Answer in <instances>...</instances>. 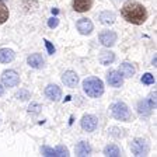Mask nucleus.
Returning <instances> with one entry per match:
<instances>
[{
    "label": "nucleus",
    "mask_w": 157,
    "mask_h": 157,
    "mask_svg": "<svg viewBox=\"0 0 157 157\" xmlns=\"http://www.w3.org/2000/svg\"><path fill=\"white\" fill-rule=\"evenodd\" d=\"M131 150L135 156L140 157V156H147L149 153V143L142 137H137L131 143Z\"/></svg>",
    "instance_id": "39448f33"
},
{
    "label": "nucleus",
    "mask_w": 157,
    "mask_h": 157,
    "mask_svg": "<svg viewBox=\"0 0 157 157\" xmlns=\"http://www.w3.org/2000/svg\"><path fill=\"white\" fill-rule=\"evenodd\" d=\"M62 82L67 87H76V84L78 83V76L75 72H72V70H67V72L63 73Z\"/></svg>",
    "instance_id": "ddd939ff"
},
{
    "label": "nucleus",
    "mask_w": 157,
    "mask_h": 157,
    "mask_svg": "<svg viewBox=\"0 0 157 157\" xmlns=\"http://www.w3.org/2000/svg\"><path fill=\"white\" fill-rule=\"evenodd\" d=\"M107 82L109 83V86L112 87H121L122 83H124V78H122V75L117 70H111V72L107 75Z\"/></svg>",
    "instance_id": "f8f14e48"
},
{
    "label": "nucleus",
    "mask_w": 157,
    "mask_h": 157,
    "mask_svg": "<svg viewBox=\"0 0 157 157\" xmlns=\"http://www.w3.org/2000/svg\"><path fill=\"white\" fill-rule=\"evenodd\" d=\"M98 60L101 62V65H109V63H112L115 60V55L111 51H102V52H100Z\"/></svg>",
    "instance_id": "6ab92c4d"
},
{
    "label": "nucleus",
    "mask_w": 157,
    "mask_h": 157,
    "mask_svg": "<svg viewBox=\"0 0 157 157\" xmlns=\"http://www.w3.org/2000/svg\"><path fill=\"white\" fill-rule=\"evenodd\" d=\"M4 94V88H3V86L0 84V95H3Z\"/></svg>",
    "instance_id": "cd10ccee"
},
{
    "label": "nucleus",
    "mask_w": 157,
    "mask_h": 157,
    "mask_svg": "<svg viewBox=\"0 0 157 157\" xmlns=\"http://www.w3.org/2000/svg\"><path fill=\"white\" fill-rule=\"evenodd\" d=\"M93 0H73V9L78 13H84L91 9Z\"/></svg>",
    "instance_id": "4468645a"
},
{
    "label": "nucleus",
    "mask_w": 157,
    "mask_h": 157,
    "mask_svg": "<svg viewBox=\"0 0 157 157\" xmlns=\"http://www.w3.org/2000/svg\"><path fill=\"white\" fill-rule=\"evenodd\" d=\"M142 83L143 84H153L154 83V76L150 73H146V75L142 76Z\"/></svg>",
    "instance_id": "b1692460"
},
{
    "label": "nucleus",
    "mask_w": 157,
    "mask_h": 157,
    "mask_svg": "<svg viewBox=\"0 0 157 157\" xmlns=\"http://www.w3.org/2000/svg\"><path fill=\"white\" fill-rule=\"evenodd\" d=\"M135 67H133V65L132 63H129V62H124L121 65V67H119V73H121L124 77H132V76L135 75Z\"/></svg>",
    "instance_id": "a211bd4d"
},
{
    "label": "nucleus",
    "mask_w": 157,
    "mask_h": 157,
    "mask_svg": "<svg viewBox=\"0 0 157 157\" xmlns=\"http://www.w3.org/2000/svg\"><path fill=\"white\" fill-rule=\"evenodd\" d=\"M100 21L105 25H111L115 21V14L111 13V11H104V13L100 14Z\"/></svg>",
    "instance_id": "aec40b11"
},
{
    "label": "nucleus",
    "mask_w": 157,
    "mask_h": 157,
    "mask_svg": "<svg viewBox=\"0 0 157 157\" xmlns=\"http://www.w3.org/2000/svg\"><path fill=\"white\" fill-rule=\"evenodd\" d=\"M39 109H41V105H39V104H31L28 107V111L29 112H34V114H38Z\"/></svg>",
    "instance_id": "393cba45"
},
{
    "label": "nucleus",
    "mask_w": 157,
    "mask_h": 157,
    "mask_svg": "<svg viewBox=\"0 0 157 157\" xmlns=\"http://www.w3.org/2000/svg\"><path fill=\"white\" fill-rule=\"evenodd\" d=\"M45 45H46V49H48L49 55H53V53H55V48H53V45L49 42L48 39H45Z\"/></svg>",
    "instance_id": "a878e982"
},
{
    "label": "nucleus",
    "mask_w": 157,
    "mask_h": 157,
    "mask_svg": "<svg viewBox=\"0 0 157 157\" xmlns=\"http://www.w3.org/2000/svg\"><path fill=\"white\" fill-rule=\"evenodd\" d=\"M111 114L115 119H119V121H131V111L128 108L126 104L124 102H115V104L111 105Z\"/></svg>",
    "instance_id": "7ed1b4c3"
},
{
    "label": "nucleus",
    "mask_w": 157,
    "mask_h": 157,
    "mask_svg": "<svg viewBox=\"0 0 157 157\" xmlns=\"http://www.w3.org/2000/svg\"><path fill=\"white\" fill-rule=\"evenodd\" d=\"M117 38L118 36H117V34H115L114 31H102V33L100 34V42H101L104 46L115 45Z\"/></svg>",
    "instance_id": "1a4fd4ad"
},
{
    "label": "nucleus",
    "mask_w": 157,
    "mask_h": 157,
    "mask_svg": "<svg viewBox=\"0 0 157 157\" xmlns=\"http://www.w3.org/2000/svg\"><path fill=\"white\" fill-rule=\"evenodd\" d=\"M16 98H18V100H23V101H25V100L31 98V94H29V93L27 91V90H20V91L16 94Z\"/></svg>",
    "instance_id": "5701e85b"
},
{
    "label": "nucleus",
    "mask_w": 157,
    "mask_h": 157,
    "mask_svg": "<svg viewBox=\"0 0 157 157\" xmlns=\"http://www.w3.org/2000/svg\"><path fill=\"white\" fill-rule=\"evenodd\" d=\"M27 63L33 69H41L44 66V58H42V55H39V53H33L31 56H28Z\"/></svg>",
    "instance_id": "2eb2a0df"
},
{
    "label": "nucleus",
    "mask_w": 157,
    "mask_h": 157,
    "mask_svg": "<svg viewBox=\"0 0 157 157\" xmlns=\"http://www.w3.org/2000/svg\"><path fill=\"white\" fill-rule=\"evenodd\" d=\"M83 90L87 95L97 98L100 95H102V93H104V83L98 77H87L83 82Z\"/></svg>",
    "instance_id": "f03ea898"
},
{
    "label": "nucleus",
    "mask_w": 157,
    "mask_h": 157,
    "mask_svg": "<svg viewBox=\"0 0 157 157\" xmlns=\"http://www.w3.org/2000/svg\"><path fill=\"white\" fill-rule=\"evenodd\" d=\"M2 82L6 87H16L20 83V76L14 70H4L2 73Z\"/></svg>",
    "instance_id": "0eeeda50"
},
{
    "label": "nucleus",
    "mask_w": 157,
    "mask_h": 157,
    "mask_svg": "<svg viewBox=\"0 0 157 157\" xmlns=\"http://www.w3.org/2000/svg\"><path fill=\"white\" fill-rule=\"evenodd\" d=\"M45 95L49 100H52V101H59L60 97H62V91H60V88L56 84H49L45 88Z\"/></svg>",
    "instance_id": "9b49d317"
},
{
    "label": "nucleus",
    "mask_w": 157,
    "mask_h": 157,
    "mask_svg": "<svg viewBox=\"0 0 157 157\" xmlns=\"http://www.w3.org/2000/svg\"><path fill=\"white\" fill-rule=\"evenodd\" d=\"M14 52L9 48H3L0 49V62L2 63H10L14 60Z\"/></svg>",
    "instance_id": "f3484780"
},
{
    "label": "nucleus",
    "mask_w": 157,
    "mask_h": 157,
    "mask_svg": "<svg viewBox=\"0 0 157 157\" xmlns=\"http://www.w3.org/2000/svg\"><path fill=\"white\" fill-rule=\"evenodd\" d=\"M91 153V146L88 144V142H80V143L76 146V156L78 157H86Z\"/></svg>",
    "instance_id": "dca6fc26"
},
{
    "label": "nucleus",
    "mask_w": 157,
    "mask_h": 157,
    "mask_svg": "<svg viewBox=\"0 0 157 157\" xmlns=\"http://www.w3.org/2000/svg\"><path fill=\"white\" fill-rule=\"evenodd\" d=\"M41 151H42L44 156H48V157H67L69 156V150L66 149L65 146H58L55 147V149H52V147H48V146H44L42 149H41Z\"/></svg>",
    "instance_id": "423d86ee"
},
{
    "label": "nucleus",
    "mask_w": 157,
    "mask_h": 157,
    "mask_svg": "<svg viewBox=\"0 0 157 157\" xmlns=\"http://www.w3.org/2000/svg\"><path fill=\"white\" fill-rule=\"evenodd\" d=\"M9 20V9H7L6 4L0 0V24L6 23Z\"/></svg>",
    "instance_id": "4be33fe9"
},
{
    "label": "nucleus",
    "mask_w": 157,
    "mask_h": 157,
    "mask_svg": "<svg viewBox=\"0 0 157 157\" xmlns=\"http://www.w3.org/2000/svg\"><path fill=\"white\" fill-rule=\"evenodd\" d=\"M122 17H124L126 21L132 24H136V25H140L146 21L147 18V11L143 7V4L137 3V2H126V3L122 6Z\"/></svg>",
    "instance_id": "f257e3e1"
},
{
    "label": "nucleus",
    "mask_w": 157,
    "mask_h": 157,
    "mask_svg": "<svg viewBox=\"0 0 157 157\" xmlns=\"http://www.w3.org/2000/svg\"><path fill=\"white\" fill-rule=\"evenodd\" d=\"M58 24H59L58 18H51V20H49V21H48V25L51 27V28H55V27L58 25Z\"/></svg>",
    "instance_id": "bb28decb"
},
{
    "label": "nucleus",
    "mask_w": 157,
    "mask_h": 157,
    "mask_svg": "<svg viewBox=\"0 0 157 157\" xmlns=\"http://www.w3.org/2000/svg\"><path fill=\"white\" fill-rule=\"evenodd\" d=\"M80 125H82V128L84 131L93 132V131H95V128H97V125H98V121L94 115H84V117L82 118V121H80Z\"/></svg>",
    "instance_id": "6e6552de"
},
{
    "label": "nucleus",
    "mask_w": 157,
    "mask_h": 157,
    "mask_svg": "<svg viewBox=\"0 0 157 157\" xmlns=\"http://www.w3.org/2000/svg\"><path fill=\"white\" fill-rule=\"evenodd\" d=\"M76 25H77L78 33L83 34V35H88V34L93 31V28H94L93 23L88 18H80L77 21V24H76Z\"/></svg>",
    "instance_id": "9d476101"
},
{
    "label": "nucleus",
    "mask_w": 157,
    "mask_h": 157,
    "mask_svg": "<svg viewBox=\"0 0 157 157\" xmlns=\"http://www.w3.org/2000/svg\"><path fill=\"white\" fill-rule=\"evenodd\" d=\"M104 156L107 157H119L121 156V151L115 144H108L104 149Z\"/></svg>",
    "instance_id": "412c9836"
},
{
    "label": "nucleus",
    "mask_w": 157,
    "mask_h": 157,
    "mask_svg": "<svg viewBox=\"0 0 157 157\" xmlns=\"http://www.w3.org/2000/svg\"><path fill=\"white\" fill-rule=\"evenodd\" d=\"M154 108H156V94H151L149 98L139 101V104H137V112L140 115H150Z\"/></svg>",
    "instance_id": "20e7f679"
}]
</instances>
